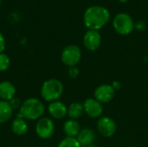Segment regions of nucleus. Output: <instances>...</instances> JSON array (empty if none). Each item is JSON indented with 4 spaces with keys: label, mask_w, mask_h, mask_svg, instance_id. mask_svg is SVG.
Here are the masks:
<instances>
[{
    "label": "nucleus",
    "mask_w": 148,
    "mask_h": 147,
    "mask_svg": "<svg viewBox=\"0 0 148 147\" xmlns=\"http://www.w3.org/2000/svg\"><path fill=\"white\" fill-rule=\"evenodd\" d=\"M10 66V59L8 55L4 53L0 54V72H4L8 70Z\"/></svg>",
    "instance_id": "nucleus-19"
},
{
    "label": "nucleus",
    "mask_w": 148,
    "mask_h": 147,
    "mask_svg": "<svg viewBox=\"0 0 148 147\" xmlns=\"http://www.w3.org/2000/svg\"><path fill=\"white\" fill-rule=\"evenodd\" d=\"M44 111V105L39 99L28 98L22 103L17 117L26 120H38L42 117Z\"/></svg>",
    "instance_id": "nucleus-2"
},
{
    "label": "nucleus",
    "mask_w": 148,
    "mask_h": 147,
    "mask_svg": "<svg viewBox=\"0 0 148 147\" xmlns=\"http://www.w3.org/2000/svg\"><path fill=\"white\" fill-rule=\"evenodd\" d=\"M61 59L64 65L69 68L75 67L82 59V50L76 45H69L63 49Z\"/></svg>",
    "instance_id": "nucleus-4"
},
{
    "label": "nucleus",
    "mask_w": 148,
    "mask_h": 147,
    "mask_svg": "<svg viewBox=\"0 0 148 147\" xmlns=\"http://www.w3.org/2000/svg\"><path fill=\"white\" fill-rule=\"evenodd\" d=\"M119 1H120L121 3H126V2H127V0H119Z\"/></svg>",
    "instance_id": "nucleus-23"
},
{
    "label": "nucleus",
    "mask_w": 148,
    "mask_h": 147,
    "mask_svg": "<svg viewBox=\"0 0 148 147\" xmlns=\"http://www.w3.org/2000/svg\"><path fill=\"white\" fill-rule=\"evenodd\" d=\"M95 133L92 129L84 128L82 129L76 137L77 141L82 147H87L92 146L95 140Z\"/></svg>",
    "instance_id": "nucleus-12"
},
{
    "label": "nucleus",
    "mask_w": 148,
    "mask_h": 147,
    "mask_svg": "<svg viewBox=\"0 0 148 147\" xmlns=\"http://www.w3.org/2000/svg\"><path fill=\"white\" fill-rule=\"evenodd\" d=\"M62 93L63 85L62 81L54 78L45 81L42 83L40 91L42 98L49 103L58 101V99L62 95Z\"/></svg>",
    "instance_id": "nucleus-3"
},
{
    "label": "nucleus",
    "mask_w": 148,
    "mask_h": 147,
    "mask_svg": "<svg viewBox=\"0 0 148 147\" xmlns=\"http://www.w3.org/2000/svg\"><path fill=\"white\" fill-rule=\"evenodd\" d=\"M6 47V42H5V38L3 36V35L0 32V54L3 53L4 49Z\"/></svg>",
    "instance_id": "nucleus-22"
},
{
    "label": "nucleus",
    "mask_w": 148,
    "mask_h": 147,
    "mask_svg": "<svg viewBox=\"0 0 148 147\" xmlns=\"http://www.w3.org/2000/svg\"><path fill=\"white\" fill-rule=\"evenodd\" d=\"M110 18L109 11L99 5H94L88 8L83 16V21L86 27L92 30L101 29Z\"/></svg>",
    "instance_id": "nucleus-1"
},
{
    "label": "nucleus",
    "mask_w": 148,
    "mask_h": 147,
    "mask_svg": "<svg viewBox=\"0 0 148 147\" xmlns=\"http://www.w3.org/2000/svg\"><path fill=\"white\" fill-rule=\"evenodd\" d=\"M16 95L15 86L8 81L0 82V99L2 101H10Z\"/></svg>",
    "instance_id": "nucleus-13"
},
{
    "label": "nucleus",
    "mask_w": 148,
    "mask_h": 147,
    "mask_svg": "<svg viewBox=\"0 0 148 147\" xmlns=\"http://www.w3.org/2000/svg\"><path fill=\"white\" fill-rule=\"evenodd\" d=\"M63 131L67 137L76 138L81 131L80 124L75 120H68L63 125Z\"/></svg>",
    "instance_id": "nucleus-15"
},
{
    "label": "nucleus",
    "mask_w": 148,
    "mask_h": 147,
    "mask_svg": "<svg viewBox=\"0 0 148 147\" xmlns=\"http://www.w3.org/2000/svg\"><path fill=\"white\" fill-rule=\"evenodd\" d=\"M57 147H82L79 142L77 141L76 138H69L66 137L63 139L59 144Z\"/></svg>",
    "instance_id": "nucleus-18"
},
{
    "label": "nucleus",
    "mask_w": 148,
    "mask_h": 147,
    "mask_svg": "<svg viewBox=\"0 0 148 147\" xmlns=\"http://www.w3.org/2000/svg\"><path fill=\"white\" fill-rule=\"evenodd\" d=\"M101 43V36L97 30L89 29L83 37V44L85 48L90 51L97 50Z\"/></svg>",
    "instance_id": "nucleus-9"
},
{
    "label": "nucleus",
    "mask_w": 148,
    "mask_h": 147,
    "mask_svg": "<svg viewBox=\"0 0 148 147\" xmlns=\"http://www.w3.org/2000/svg\"><path fill=\"white\" fill-rule=\"evenodd\" d=\"M87 147H97V146H94V145H92V146H87Z\"/></svg>",
    "instance_id": "nucleus-24"
},
{
    "label": "nucleus",
    "mask_w": 148,
    "mask_h": 147,
    "mask_svg": "<svg viewBox=\"0 0 148 147\" xmlns=\"http://www.w3.org/2000/svg\"><path fill=\"white\" fill-rule=\"evenodd\" d=\"M115 95V89L113 86L108 84H102L96 88L95 90V99L99 102L108 103L111 101Z\"/></svg>",
    "instance_id": "nucleus-8"
},
{
    "label": "nucleus",
    "mask_w": 148,
    "mask_h": 147,
    "mask_svg": "<svg viewBox=\"0 0 148 147\" xmlns=\"http://www.w3.org/2000/svg\"><path fill=\"white\" fill-rule=\"evenodd\" d=\"M83 107L84 113L90 118H99L103 113L102 104L93 98L87 99L83 103Z\"/></svg>",
    "instance_id": "nucleus-10"
},
{
    "label": "nucleus",
    "mask_w": 148,
    "mask_h": 147,
    "mask_svg": "<svg viewBox=\"0 0 148 147\" xmlns=\"http://www.w3.org/2000/svg\"><path fill=\"white\" fill-rule=\"evenodd\" d=\"M11 130H12L13 133H15L17 136H23V135L26 134L29 130L27 120L21 117H16L12 121Z\"/></svg>",
    "instance_id": "nucleus-14"
},
{
    "label": "nucleus",
    "mask_w": 148,
    "mask_h": 147,
    "mask_svg": "<svg viewBox=\"0 0 148 147\" xmlns=\"http://www.w3.org/2000/svg\"><path fill=\"white\" fill-rule=\"evenodd\" d=\"M9 103L10 104V106H11V107H12L13 109L20 108V107H21V105H22L20 100H19L18 98H16V97H14L13 99H11V100L9 101Z\"/></svg>",
    "instance_id": "nucleus-20"
},
{
    "label": "nucleus",
    "mask_w": 148,
    "mask_h": 147,
    "mask_svg": "<svg viewBox=\"0 0 148 147\" xmlns=\"http://www.w3.org/2000/svg\"><path fill=\"white\" fill-rule=\"evenodd\" d=\"M48 112L52 118L56 120H61L68 114V107L62 101H56L49 103L48 107Z\"/></svg>",
    "instance_id": "nucleus-11"
},
{
    "label": "nucleus",
    "mask_w": 148,
    "mask_h": 147,
    "mask_svg": "<svg viewBox=\"0 0 148 147\" xmlns=\"http://www.w3.org/2000/svg\"><path fill=\"white\" fill-rule=\"evenodd\" d=\"M113 25L117 33L121 35H128L134 29V23L132 17L126 13H119L115 16Z\"/></svg>",
    "instance_id": "nucleus-5"
},
{
    "label": "nucleus",
    "mask_w": 148,
    "mask_h": 147,
    "mask_svg": "<svg viewBox=\"0 0 148 147\" xmlns=\"http://www.w3.org/2000/svg\"><path fill=\"white\" fill-rule=\"evenodd\" d=\"M97 130L105 138L112 137L116 132V123L110 117H101L97 122Z\"/></svg>",
    "instance_id": "nucleus-7"
},
{
    "label": "nucleus",
    "mask_w": 148,
    "mask_h": 147,
    "mask_svg": "<svg viewBox=\"0 0 148 147\" xmlns=\"http://www.w3.org/2000/svg\"><path fill=\"white\" fill-rule=\"evenodd\" d=\"M79 75V69L76 68V67H72V68H69V75L70 78H76Z\"/></svg>",
    "instance_id": "nucleus-21"
},
{
    "label": "nucleus",
    "mask_w": 148,
    "mask_h": 147,
    "mask_svg": "<svg viewBox=\"0 0 148 147\" xmlns=\"http://www.w3.org/2000/svg\"><path fill=\"white\" fill-rule=\"evenodd\" d=\"M83 113H84L83 104L79 103V102H74V103L70 104L69 107H68V114L67 115L70 118V120H76L77 119L82 117Z\"/></svg>",
    "instance_id": "nucleus-17"
},
{
    "label": "nucleus",
    "mask_w": 148,
    "mask_h": 147,
    "mask_svg": "<svg viewBox=\"0 0 148 147\" xmlns=\"http://www.w3.org/2000/svg\"><path fill=\"white\" fill-rule=\"evenodd\" d=\"M36 133L42 139H49L55 133L54 121L47 117H42L36 124Z\"/></svg>",
    "instance_id": "nucleus-6"
},
{
    "label": "nucleus",
    "mask_w": 148,
    "mask_h": 147,
    "mask_svg": "<svg viewBox=\"0 0 148 147\" xmlns=\"http://www.w3.org/2000/svg\"><path fill=\"white\" fill-rule=\"evenodd\" d=\"M1 3H2V0H0V6H1Z\"/></svg>",
    "instance_id": "nucleus-25"
},
{
    "label": "nucleus",
    "mask_w": 148,
    "mask_h": 147,
    "mask_svg": "<svg viewBox=\"0 0 148 147\" xmlns=\"http://www.w3.org/2000/svg\"><path fill=\"white\" fill-rule=\"evenodd\" d=\"M13 110L9 101L0 100V124L6 123L11 119Z\"/></svg>",
    "instance_id": "nucleus-16"
}]
</instances>
